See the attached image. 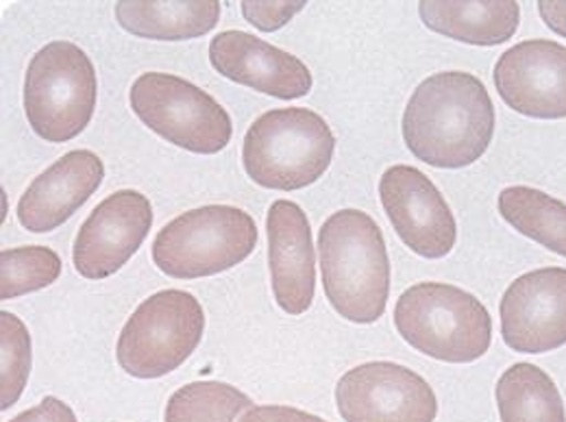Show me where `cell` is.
I'll return each mask as SVG.
<instances>
[{
    "label": "cell",
    "instance_id": "1",
    "mask_svg": "<svg viewBox=\"0 0 566 422\" xmlns=\"http://www.w3.org/2000/svg\"><path fill=\"white\" fill-rule=\"evenodd\" d=\"M403 140L433 168H467L489 150L495 136L493 98L471 72H436L412 92L403 112Z\"/></svg>",
    "mask_w": 566,
    "mask_h": 422
},
{
    "label": "cell",
    "instance_id": "2",
    "mask_svg": "<svg viewBox=\"0 0 566 422\" xmlns=\"http://www.w3.org/2000/svg\"><path fill=\"white\" fill-rule=\"evenodd\" d=\"M323 289L349 323L370 325L386 312L390 260L379 224L361 210L332 213L318 231Z\"/></svg>",
    "mask_w": 566,
    "mask_h": 422
},
{
    "label": "cell",
    "instance_id": "3",
    "mask_svg": "<svg viewBox=\"0 0 566 422\" xmlns=\"http://www.w3.org/2000/svg\"><path fill=\"white\" fill-rule=\"evenodd\" d=\"M399 336L419 352L447 363H471L493 342V318L462 287L424 282L408 287L395 305Z\"/></svg>",
    "mask_w": 566,
    "mask_h": 422
},
{
    "label": "cell",
    "instance_id": "4",
    "mask_svg": "<svg viewBox=\"0 0 566 422\" xmlns=\"http://www.w3.org/2000/svg\"><path fill=\"white\" fill-rule=\"evenodd\" d=\"M336 138L327 120L305 107L271 109L247 131L242 163L253 183L294 192L316 183L332 166Z\"/></svg>",
    "mask_w": 566,
    "mask_h": 422
},
{
    "label": "cell",
    "instance_id": "5",
    "mask_svg": "<svg viewBox=\"0 0 566 422\" xmlns=\"http://www.w3.org/2000/svg\"><path fill=\"white\" fill-rule=\"evenodd\" d=\"M96 98V71L83 49L55 40L33 55L24 76V114L42 140H74L90 125Z\"/></svg>",
    "mask_w": 566,
    "mask_h": 422
},
{
    "label": "cell",
    "instance_id": "6",
    "mask_svg": "<svg viewBox=\"0 0 566 422\" xmlns=\"http://www.w3.org/2000/svg\"><path fill=\"white\" fill-rule=\"evenodd\" d=\"M258 246L255 220L240 208L206 205L168 222L153 242L155 266L175 279H201L242 264Z\"/></svg>",
    "mask_w": 566,
    "mask_h": 422
},
{
    "label": "cell",
    "instance_id": "7",
    "mask_svg": "<svg viewBox=\"0 0 566 422\" xmlns=\"http://www.w3.org/2000/svg\"><path fill=\"white\" fill-rule=\"evenodd\" d=\"M206 331L201 303L184 289H161L132 314L120 331L116 359L136 379L164 377L197 351Z\"/></svg>",
    "mask_w": 566,
    "mask_h": 422
},
{
    "label": "cell",
    "instance_id": "8",
    "mask_svg": "<svg viewBox=\"0 0 566 422\" xmlns=\"http://www.w3.org/2000/svg\"><path fill=\"white\" fill-rule=\"evenodd\" d=\"M129 103L153 134L197 155L220 152L233 136L227 109L199 85L177 74H140L132 85Z\"/></svg>",
    "mask_w": 566,
    "mask_h": 422
},
{
    "label": "cell",
    "instance_id": "9",
    "mask_svg": "<svg viewBox=\"0 0 566 422\" xmlns=\"http://www.w3.org/2000/svg\"><path fill=\"white\" fill-rule=\"evenodd\" d=\"M336 405L345 422H433L438 399L415 370L395 361H368L343 374Z\"/></svg>",
    "mask_w": 566,
    "mask_h": 422
},
{
    "label": "cell",
    "instance_id": "10",
    "mask_svg": "<svg viewBox=\"0 0 566 422\" xmlns=\"http://www.w3.org/2000/svg\"><path fill=\"white\" fill-rule=\"evenodd\" d=\"M379 197L401 242L424 260L447 257L458 240L455 215L433 186L415 166H392L381 175Z\"/></svg>",
    "mask_w": 566,
    "mask_h": 422
},
{
    "label": "cell",
    "instance_id": "11",
    "mask_svg": "<svg viewBox=\"0 0 566 422\" xmlns=\"http://www.w3.org/2000/svg\"><path fill=\"white\" fill-rule=\"evenodd\" d=\"M153 226V205L136 190L107 197L81 224L72 264L85 279L98 282L118 273L142 246Z\"/></svg>",
    "mask_w": 566,
    "mask_h": 422
},
{
    "label": "cell",
    "instance_id": "12",
    "mask_svg": "<svg viewBox=\"0 0 566 422\" xmlns=\"http://www.w3.org/2000/svg\"><path fill=\"white\" fill-rule=\"evenodd\" d=\"M505 347L523 355L556 351L566 345V268L521 275L499 303Z\"/></svg>",
    "mask_w": 566,
    "mask_h": 422
},
{
    "label": "cell",
    "instance_id": "13",
    "mask_svg": "<svg viewBox=\"0 0 566 422\" xmlns=\"http://www.w3.org/2000/svg\"><path fill=\"white\" fill-rule=\"evenodd\" d=\"M501 101L521 116L566 118V46L552 40H525L507 49L495 64Z\"/></svg>",
    "mask_w": 566,
    "mask_h": 422
},
{
    "label": "cell",
    "instance_id": "14",
    "mask_svg": "<svg viewBox=\"0 0 566 422\" xmlns=\"http://www.w3.org/2000/svg\"><path fill=\"white\" fill-rule=\"evenodd\" d=\"M213 71L255 92L294 101L312 89V72L294 55L244 31H222L210 44Z\"/></svg>",
    "mask_w": 566,
    "mask_h": 422
},
{
    "label": "cell",
    "instance_id": "15",
    "mask_svg": "<svg viewBox=\"0 0 566 422\" xmlns=\"http://www.w3.org/2000/svg\"><path fill=\"white\" fill-rule=\"evenodd\" d=\"M105 179V166L92 150H71L27 188L18 203V222L31 233H49L69 222Z\"/></svg>",
    "mask_w": 566,
    "mask_h": 422
},
{
    "label": "cell",
    "instance_id": "16",
    "mask_svg": "<svg viewBox=\"0 0 566 422\" xmlns=\"http://www.w3.org/2000/svg\"><path fill=\"white\" fill-rule=\"evenodd\" d=\"M269 264L275 300L285 314L301 316L316 292V255L305 211L292 201H275L266 220Z\"/></svg>",
    "mask_w": 566,
    "mask_h": 422
},
{
    "label": "cell",
    "instance_id": "17",
    "mask_svg": "<svg viewBox=\"0 0 566 422\" xmlns=\"http://www.w3.org/2000/svg\"><path fill=\"white\" fill-rule=\"evenodd\" d=\"M419 15L427 29L449 40L496 46L516 35L521 4L514 0H423Z\"/></svg>",
    "mask_w": 566,
    "mask_h": 422
},
{
    "label": "cell",
    "instance_id": "18",
    "mask_svg": "<svg viewBox=\"0 0 566 422\" xmlns=\"http://www.w3.org/2000/svg\"><path fill=\"white\" fill-rule=\"evenodd\" d=\"M118 24L144 40L181 42L208 35L220 20L218 0H120Z\"/></svg>",
    "mask_w": 566,
    "mask_h": 422
},
{
    "label": "cell",
    "instance_id": "19",
    "mask_svg": "<svg viewBox=\"0 0 566 422\" xmlns=\"http://www.w3.org/2000/svg\"><path fill=\"white\" fill-rule=\"evenodd\" d=\"M501 422H566V408L556 381L538 366L521 361L496 381Z\"/></svg>",
    "mask_w": 566,
    "mask_h": 422
},
{
    "label": "cell",
    "instance_id": "20",
    "mask_svg": "<svg viewBox=\"0 0 566 422\" xmlns=\"http://www.w3.org/2000/svg\"><path fill=\"white\" fill-rule=\"evenodd\" d=\"M496 208L514 231L566 257V203L536 188L510 186Z\"/></svg>",
    "mask_w": 566,
    "mask_h": 422
},
{
    "label": "cell",
    "instance_id": "21",
    "mask_svg": "<svg viewBox=\"0 0 566 422\" xmlns=\"http://www.w3.org/2000/svg\"><path fill=\"white\" fill-rule=\"evenodd\" d=\"M253 401L238 388L222 381H195L179 388L168 405L166 422H235L251 410Z\"/></svg>",
    "mask_w": 566,
    "mask_h": 422
},
{
    "label": "cell",
    "instance_id": "22",
    "mask_svg": "<svg viewBox=\"0 0 566 422\" xmlns=\"http://www.w3.org/2000/svg\"><path fill=\"white\" fill-rule=\"evenodd\" d=\"M62 275V257L46 246L4 249L0 253V298L11 300L49 287Z\"/></svg>",
    "mask_w": 566,
    "mask_h": 422
},
{
    "label": "cell",
    "instance_id": "23",
    "mask_svg": "<svg viewBox=\"0 0 566 422\" xmlns=\"http://www.w3.org/2000/svg\"><path fill=\"white\" fill-rule=\"evenodd\" d=\"M31 372V336L24 323L0 312V410H9L22 397Z\"/></svg>",
    "mask_w": 566,
    "mask_h": 422
},
{
    "label": "cell",
    "instance_id": "24",
    "mask_svg": "<svg viewBox=\"0 0 566 422\" xmlns=\"http://www.w3.org/2000/svg\"><path fill=\"white\" fill-rule=\"evenodd\" d=\"M305 0H244L240 2L242 15L247 22H251L255 29L264 33H273L285 27L298 11L305 9Z\"/></svg>",
    "mask_w": 566,
    "mask_h": 422
},
{
    "label": "cell",
    "instance_id": "25",
    "mask_svg": "<svg viewBox=\"0 0 566 422\" xmlns=\"http://www.w3.org/2000/svg\"><path fill=\"white\" fill-rule=\"evenodd\" d=\"M9 422H78L71 405H66L64 401L55 399V397H46L40 405L22 412L20 416H15Z\"/></svg>",
    "mask_w": 566,
    "mask_h": 422
},
{
    "label": "cell",
    "instance_id": "26",
    "mask_svg": "<svg viewBox=\"0 0 566 422\" xmlns=\"http://www.w3.org/2000/svg\"><path fill=\"white\" fill-rule=\"evenodd\" d=\"M240 422H327L314 414H307L296 408H285V405H262V408H251L247 414L240 419Z\"/></svg>",
    "mask_w": 566,
    "mask_h": 422
},
{
    "label": "cell",
    "instance_id": "27",
    "mask_svg": "<svg viewBox=\"0 0 566 422\" xmlns=\"http://www.w3.org/2000/svg\"><path fill=\"white\" fill-rule=\"evenodd\" d=\"M538 13L543 22L558 35L566 38V0H541Z\"/></svg>",
    "mask_w": 566,
    "mask_h": 422
}]
</instances>
